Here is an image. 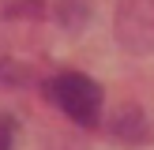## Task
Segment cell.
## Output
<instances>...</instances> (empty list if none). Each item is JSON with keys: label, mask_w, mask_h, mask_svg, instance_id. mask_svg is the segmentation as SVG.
Wrapping results in <instances>:
<instances>
[{"label": "cell", "mask_w": 154, "mask_h": 150, "mask_svg": "<svg viewBox=\"0 0 154 150\" xmlns=\"http://www.w3.org/2000/svg\"><path fill=\"white\" fill-rule=\"evenodd\" d=\"M45 94L68 120L83 128L98 124V116H102V86L83 71H57L45 82Z\"/></svg>", "instance_id": "6da1fadb"}, {"label": "cell", "mask_w": 154, "mask_h": 150, "mask_svg": "<svg viewBox=\"0 0 154 150\" xmlns=\"http://www.w3.org/2000/svg\"><path fill=\"white\" fill-rule=\"evenodd\" d=\"M147 116H143L135 105H124V109L117 112V120H113V135H117L120 142H143L147 139Z\"/></svg>", "instance_id": "3957f363"}, {"label": "cell", "mask_w": 154, "mask_h": 150, "mask_svg": "<svg viewBox=\"0 0 154 150\" xmlns=\"http://www.w3.org/2000/svg\"><path fill=\"white\" fill-rule=\"evenodd\" d=\"M11 146H15V120L11 112L0 109V150H11Z\"/></svg>", "instance_id": "277c9868"}, {"label": "cell", "mask_w": 154, "mask_h": 150, "mask_svg": "<svg viewBox=\"0 0 154 150\" xmlns=\"http://www.w3.org/2000/svg\"><path fill=\"white\" fill-rule=\"evenodd\" d=\"M113 34L128 52H154V0H120Z\"/></svg>", "instance_id": "7a4b0ae2"}]
</instances>
